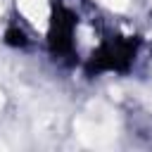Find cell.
<instances>
[{
	"instance_id": "6da1fadb",
	"label": "cell",
	"mask_w": 152,
	"mask_h": 152,
	"mask_svg": "<svg viewBox=\"0 0 152 152\" xmlns=\"http://www.w3.org/2000/svg\"><path fill=\"white\" fill-rule=\"evenodd\" d=\"M19 7H21V12H24L33 24H43L45 17H48V5H45V0H19Z\"/></svg>"
},
{
	"instance_id": "7a4b0ae2",
	"label": "cell",
	"mask_w": 152,
	"mask_h": 152,
	"mask_svg": "<svg viewBox=\"0 0 152 152\" xmlns=\"http://www.w3.org/2000/svg\"><path fill=\"white\" fill-rule=\"evenodd\" d=\"M102 2H107L109 7H116V10H121V7H126V0H102Z\"/></svg>"
}]
</instances>
